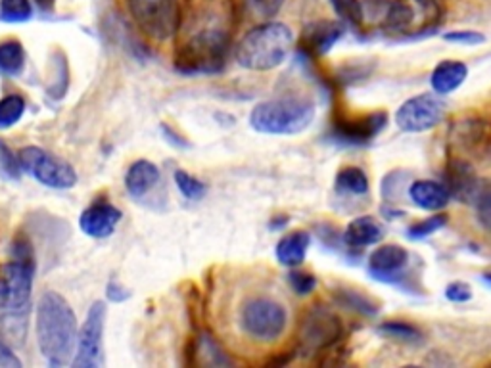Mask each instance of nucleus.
I'll list each match as a JSON object with an SVG mask.
<instances>
[{"instance_id": "nucleus-28", "label": "nucleus", "mask_w": 491, "mask_h": 368, "mask_svg": "<svg viewBox=\"0 0 491 368\" xmlns=\"http://www.w3.org/2000/svg\"><path fill=\"white\" fill-rule=\"evenodd\" d=\"M175 184L179 192L187 199H190V202H199V199H204L208 194V187L202 180H198L187 171H181V169L175 171Z\"/></svg>"}, {"instance_id": "nucleus-31", "label": "nucleus", "mask_w": 491, "mask_h": 368, "mask_svg": "<svg viewBox=\"0 0 491 368\" xmlns=\"http://www.w3.org/2000/svg\"><path fill=\"white\" fill-rule=\"evenodd\" d=\"M445 225H448V217H445L443 213L430 215L428 219H424V221H421V223H417V225H412V226L409 228L407 236H409L411 240H422V238H426V236H430V235L438 233V230H440L441 226H445Z\"/></svg>"}, {"instance_id": "nucleus-30", "label": "nucleus", "mask_w": 491, "mask_h": 368, "mask_svg": "<svg viewBox=\"0 0 491 368\" xmlns=\"http://www.w3.org/2000/svg\"><path fill=\"white\" fill-rule=\"evenodd\" d=\"M334 12L340 15L344 22H347L353 27H359L365 20V12L359 0H329Z\"/></svg>"}, {"instance_id": "nucleus-18", "label": "nucleus", "mask_w": 491, "mask_h": 368, "mask_svg": "<svg viewBox=\"0 0 491 368\" xmlns=\"http://www.w3.org/2000/svg\"><path fill=\"white\" fill-rule=\"evenodd\" d=\"M409 198L426 211H440L449 204L451 194L448 187L436 180H414L409 187Z\"/></svg>"}, {"instance_id": "nucleus-9", "label": "nucleus", "mask_w": 491, "mask_h": 368, "mask_svg": "<svg viewBox=\"0 0 491 368\" xmlns=\"http://www.w3.org/2000/svg\"><path fill=\"white\" fill-rule=\"evenodd\" d=\"M15 158H18L20 171H25L35 180L44 184V187L68 190L77 184L75 169L66 160H61L39 146H25Z\"/></svg>"}, {"instance_id": "nucleus-7", "label": "nucleus", "mask_w": 491, "mask_h": 368, "mask_svg": "<svg viewBox=\"0 0 491 368\" xmlns=\"http://www.w3.org/2000/svg\"><path fill=\"white\" fill-rule=\"evenodd\" d=\"M240 325L252 340L271 344L284 334L288 327V315L279 301L269 298H252L242 305Z\"/></svg>"}, {"instance_id": "nucleus-27", "label": "nucleus", "mask_w": 491, "mask_h": 368, "mask_svg": "<svg viewBox=\"0 0 491 368\" xmlns=\"http://www.w3.org/2000/svg\"><path fill=\"white\" fill-rule=\"evenodd\" d=\"M33 15L31 0H0V20L8 23H23Z\"/></svg>"}, {"instance_id": "nucleus-26", "label": "nucleus", "mask_w": 491, "mask_h": 368, "mask_svg": "<svg viewBox=\"0 0 491 368\" xmlns=\"http://www.w3.org/2000/svg\"><path fill=\"white\" fill-rule=\"evenodd\" d=\"M378 332L382 336L392 337V340H399V342L414 344V342L422 340V332L417 327H412V325H409V322H403V320L384 322V325L378 327Z\"/></svg>"}, {"instance_id": "nucleus-3", "label": "nucleus", "mask_w": 491, "mask_h": 368, "mask_svg": "<svg viewBox=\"0 0 491 368\" xmlns=\"http://www.w3.org/2000/svg\"><path fill=\"white\" fill-rule=\"evenodd\" d=\"M315 119V104L303 97H283L257 104L250 125L261 134H298Z\"/></svg>"}, {"instance_id": "nucleus-15", "label": "nucleus", "mask_w": 491, "mask_h": 368, "mask_svg": "<svg viewBox=\"0 0 491 368\" xmlns=\"http://www.w3.org/2000/svg\"><path fill=\"white\" fill-rule=\"evenodd\" d=\"M121 211L112 206L107 199H97L92 202L79 217V226L87 236L92 238H107L114 235L116 226L121 221Z\"/></svg>"}, {"instance_id": "nucleus-35", "label": "nucleus", "mask_w": 491, "mask_h": 368, "mask_svg": "<svg viewBox=\"0 0 491 368\" xmlns=\"http://www.w3.org/2000/svg\"><path fill=\"white\" fill-rule=\"evenodd\" d=\"M346 305L351 307V309H357L365 315H375L376 307L371 303V299H366L365 296H361L359 291H346Z\"/></svg>"}, {"instance_id": "nucleus-37", "label": "nucleus", "mask_w": 491, "mask_h": 368, "mask_svg": "<svg viewBox=\"0 0 491 368\" xmlns=\"http://www.w3.org/2000/svg\"><path fill=\"white\" fill-rule=\"evenodd\" d=\"M131 294L127 290H123V286H119L116 281H112L110 284H107V298H110L112 301L116 303H121V301H125Z\"/></svg>"}, {"instance_id": "nucleus-1", "label": "nucleus", "mask_w": 491, "mask_h": 368, "mask_svg": "<svg viewBox=\"0 0 491 368\" xmlns=\"http://www.w3.org/2000/svg\"><path fill=\"white\" fill-rule=\"evenodd\" d=\"M37 344L51 366L71 363L77 345V317L58 291H44L37 305Z\"/></svg>"}, {"instance_id": "nucleus-34", "label": "nucleus", "mask_w": 491, "mask_h": 368, "mask_svg": "<svg viewBox=\"0 0 491 368\" xmlns=\"http://www.w3.org/2000/svg\"><path fill=\"white\" fill-rule=\"evenodd\" d=\"M445 298L453 303H467L472 298V288L467 282H451L445 288Z\"/></svg>"}, {"instance_id": "nucleus-23", "label": "nucleus", "mask_w": 491, "mask_h": 368, "mask_svg": "<svg viewBox=\"0 0 491 368\" xmlns=\"http://www.w3.org/2000/svg\"><path fill=\"white\" fill-rule=\"evenodd\" d=\"M25 66L23 44L15 39L0 42V71L6 75H20Z\"/></svg>"}, {"instance_id": "nucleus-33", "label": "nucleus", "mask_w": 491, "mask_h": 368, "mask_svg": "<svg viewBox=\"0 0 491 368\" xmlns=\"http://www.w3.org/2000/svg\"><path fill=\"white\" fill-rule=\"evenodd\" d=\"M448 42H457V44H482L486 41V37L478 31H451V33H445L443 37Z\"/></svg>"}, {"instance_id": "nucleus-38", "label": "nucleus", "mask_w": 491, "mask_h": 368, "mask_svg": "<svg viewBox=\"0 0 491 368\" xmlns=\"http://www.w3.org/2000/svg\"><path fill=\"white\" fill-rule=\"evenodd\" d=\"M54 3H56V0H37L39 8H41V10H44V12L52 10V8H54Z\"/></svg>"}, {"instance_id": "nucleus-5", "label": "nucleus", "mask_w": 491, "mask_h": 368, "mask_svg": "<svg viewBox=\"0 0 491 368\" xmlns=\"http://www.w3.org/2000/svg\"><path fill=\"white\" fill-rule=\"evenodd\" d=\"M441 20L436 0H394L384 14L382 29L392 35L414 37L432 31Z\"/></svg>"}, {"instance_id": "nucleus-10", "label": "nucleus", "mask_w": 491, "mask_h": 368, "mask_svg": "<svg viewBox=\"0 0 491 368\" xmlns=\"http://www.w3.org/2000/svg\"><path fill=\"white\" fill-rule=\"evenodd\" d=\"M104 325L106 303L95 301L90 305L79 334H77V351L71 359V364L75 368L104 366Z\"/></svg>"}, {"instance_id": "nucleus-2", "label": "nucleus", "mask_w": 491, "mask_h": 368, "mask_svg": "<svg viewBox=\"0 0 491 368\" xmlns=\"http://www.w3.org/2000/svg\"><path fill=\"white\" fill-rule=\"evenodd\" d=\"M294 46V35L281 22H261L238 42L235 58L250 71H271L284 64Z\"/></svg>"}, {"instance_id": "nucleus-8", "label": "nucleus", "mask_w": 491, "mask_h": 368, "mask_svg": "<svg viewBox=\"0 0 491 368\" xmlns=\"http://www.w3.org/2000/svg\"><path fill=\"white\" fill-rule=\"evenodd\" d=\"M344 334L342 320L325 307H313L305 313L298 330V353L303 357L319 355L334 347Z\"/></svg>"}, {"instance_id": "nucleus-11", "label": "nucleus", "mask_w": 491, "mask_h": 368, "mask_svg": "<svg viewBox=\"0 0 491 368\" xmlns=\"http://www.w3.org/2000/svg\"><path fill=\"white\" fill-rule=\"evenodd\" d=\"M35 263L25 261H8L0 265V311L23 309L33 291Z\"/></svg>"}, {"instance_id": "nucleus-16", "label": "nucleus", "mask_w": 491, "mask_h": 368, "mask_svg": "<svg viewBox=\"0 0 491 368\" xmlns=\"http://www.w3.org/2000/svg\"><path fill=\"white\" fill-rule=\"evenodd\" d=\"M344 27L338 22L319 20L310 25H305L300 46L301 51L311 56H325L332 46L342 39Z\"/></svg>"}, {"instance_id": "nucleus-21", "label": "nucleus", "mask_w": 491, "mask_h": 368, "mask_svg": "<svg viewBox=\"0 0 491 368\" xmlns=\"http://www.w3.org/2000/svg\"><path fill=\"white\" fill-rule=\"evenodd\" d=\"M310 235L305 230H296V233H290L283 236L276 244V259L281 261V265L284 267H298L303 263L305 253L310 250Z\"/></svg>"}, {"instance_id": "nucleus-4", "label": "nucleus", "mask_w": 491, "mask_h": 368, "mask_svg": "<svg viewBox=\"0 0 491 368\" xmlns=\"http://www.w3.org/2000/svg\"><path fill=\"white\" fill-rule=\"evenodd\" d=\"M230 39L221 29H202L184 41L175 54V69L182 75H213L223 71Z\"/></svg>"}, {"instance_id": "nucleus-29", "label": "nucleus", "mask_w": 491, "mask_h": 368, "mask_svg": "<svg viewBox=\"0 0 491 368\" xmlns=\"http://www.w3.org/2000/svg\"><path fill=\"white\" fill-rule=\"evenodd\" d=\"M284 3L286 0H244V6L254 20L271 22L283 10Z\"/></svg>"}, {"instance_id": "nucleus-20", "label": "nucleus", "mask_w": 491, "mask_h": 368, "mask_svg": "<svg viewBox=\"0 0 491 368\" xmlns=\"http://www.w3.org/2000/svg\"><path fill=\"white\" fill-rule=\"evenodd\" d=\"M382 238L384 226L375 217H368V215L353 219L344 233V242L351 250H363L366 245L380 242Z\"/></svg>"}, {"instance_id": "nucleus-14", "label": "nucleus", "mask_w": 491, "mask_h": 368, "mask_svg": "<svg viewBox=\"0 0 491 368\" xmlns=\"http://www.w3.org/2000/svg\"><path fill=\"white\" fill-rule=\"evenodd\" d=\"M409 265V252L402 245H380L368 257V272L380 282H397Z\"/></svg>"}, {"instance_id": "nucleus-6", "label": "nucleus", "mask_w": 491, "mask_h": 368, "mask_svg": "<svg viewBox=\"0 0 491 368\" xmlns=\"http://www.w3.org/2000/svg\"><path fill=\"white\" fill-rule=\"evenodd\" d=\"M134 23L153 41H169L177 35L182 22L179 0H129Z\"/></svg>"}, {"instance_id": "nucleus-36", "label": "nucleus", "mask_w": 491, "mask_h": 368, "mask_svg": "<svg viewBox=\"0 0 491 368\" xmlns=\"http://www.w3.org/2000/svg\"><path fill=\"white\" fill-rule=\"evenodd\" d=\"M0 368H22V361L5 342H0Z\"/></svg>"}, {"instance_id": "nucleus-13", "label": "nucleus", "mask_w": 491, "mask_h": 368, "mask_svg": "<svg viewBox=\"0 0 491 368\" xmlns=\"http://www.w3.org/2000/svg\"><path fill=\"white\" fill-rule=\"evenodd\" d=\"M388 115L384 112H375L368 115L357 117H340L334 123L338 141H344L349 144H365L371 143L373 138L386 127Z\"/></svg>"}, {"instance_id": "nucleus-32", "label": "nucleus", "mask_w": 491, "mask_h": 368, "mask_svg": "<svg viewBox=\"0 0 491 368\" xmlns=\"http://www.w3.org/2000/svg\"><path fill=\"white\" fill-rule=\"evenodd\" d=\"M288 284L292 290L296 291L298 296H307L317 288V279L311 272H303V271H292L288 274Z\"/></svg>"}, {"instance_id": "nucleus-12", "label": "nucleus", "mask_w": 491, "mask_h": 368, "mask_svg": "<svg viewBox=\"0 0 491 368\" xmlns=\"http://www.w3.org/2000/svg\"><path fill=\"white\" fill-rule=\"evenodd\" d=\"M445 106L432 95H419L405 100L395 114L397 127L405 133H424L443 119Z\"/></svg>"}, {"instance_id": "nucleus-25", "label": "nucleus", "mask_w": 491, "mask_h": 368, "mask_svg": "<svg viewBox=\"0 0 491 368\" xmlns=\"http://www.w3.org/2000/svg\"><path fill=\"white\" fill-rule=\"evenodd\" d=\"M25 114V100L20 95L0 98V131L14 127Z\"/></svg>"}, {"instance_id": "nucleus-17", "label": "nucleus", "mask_w": 491, "mask_h": 368, "mask_svg": "<svg viewBox=\"0 0 491 368\" xmlns=\"http://www.w3.org/2000/svg\"><path fill=\"white\" fill-rule=\"evenodd\" d=\"M162 180V173L158 165L148 160L134 161L125 175V189L134 199H144Z\"/></svg>"}, {"instance_id": "nucleus-19", "label": "nucleus", "mask_w": 491, "mask_h": 368, "mask_svg": "<svg viewBox=\"0 0 491 368\" xmlns=\"http://www.w3.org/2000/svg\"><path fill=\"white\" fill-rule=\"evenodd\" d=\"M468 77V68L465 61L459 60H443L436 66V69L430 75V83H432L434 92L438 95H449L465 83Z\"/></svg>"}, {"instance_id": "nucleus-24", "label": "nucleus", "mask_w": 491, "mask_h": 368, "mask_svg": "<svg viewBox=\"0 0 491 368\" xmlns=\"http://www.w3.org/2000/svg\"><path fill=\"white\" fill-rule=\"evenodd\" d=\"M336 190L351 196H365L368 192V177L359 167H344L336 175Z\"/></svg>"}, {"instance_id": "nucleus-22", "label": "nucleus", "mask_w": 491, "mask_h": 368, "mask_svg": "<svg viewBox=\"0 0 491 368\" xmlns=\"http://www.w3.org/2000/svg\"><path fill=\"white\" fill-rule=\"evenodd\" d=\"M25 309V307H23ZM23 309H12L8 315L0 318V337L5 344L22 347L27 337V311Z\"/></svg>"}]
</instances>
